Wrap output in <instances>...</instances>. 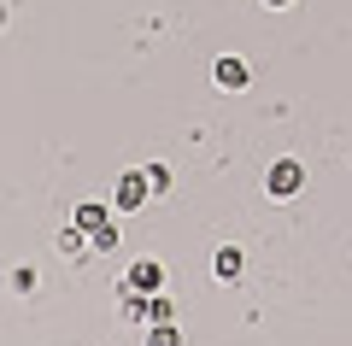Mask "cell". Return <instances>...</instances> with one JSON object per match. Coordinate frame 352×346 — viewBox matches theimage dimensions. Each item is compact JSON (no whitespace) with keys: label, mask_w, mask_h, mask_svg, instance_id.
I'll return each instance as SVG.
<instances>
[{"label":"cell","mask_w":352,"mask_h":346,"mask_svg":"<svg viewBox=\"0 0 352 346\" xmlns=\"http://www.w3.org/2000/svg\"><path fill=\"white\" fill-rule=\"evenodd\" d=\"M71 223L88 235V247H94V252H112L118 247V211L112 206H94V199H88V206L71 211Z\"/></svg>","instance_id":"1"},{"label":"cell","mask_w":352,"mask_h":346,"mask_svg":"<svg viewBox=\"0 0 352 346\" xmlns=\"http://www.w3.org/2000/svg\"><path fill=\"white\" fill-rule=\"evenodd\" d=\"M147 199H153V182H147V171H124V176H118V188H112V211H118V217L141 211Z\"/></svg>","instance_id":"2"},{"label":"cell","mask_w":352,"mask_h":346,"mask_svg":"<svg viewBox=\"0 0 352 346\" xmlns=\"http://www.w3.org/2000/svg\"><path fill=\"white\" fill-rule=\"evenodd\" d=\"M300 188H305V164L300 159H276L270 171H264V194L270 199H294Z\"/></svg>","instance_id":"3"},{"label":"cell","mask_w":352,"mask_h":346,"mask_svg":"<svg viewBox=\"0 0 352 346\" xmlns=\"http://www.w3.org/2000/svg\"><path fill=\"white\" fill-rule=\"evenodd\" d=\"M118 288H135V294H159V288H164V264H159V259H135V264L124 270V282H118Z\"/></svg>","instance_id":"4"},{"label":"cell","mask_w":352,"mask_h":346,"mask_svg":"<svg viewBox=\"0 0 352 346\" xmlns=\"http://www.w3.org/2000/svg\"><path fill=\"white\" fill-rule=\"evenodd\" d=\"M212 83L223 88V94H241V88L252 83V71H247V59H235V53H223V59L212 65Z\"/></svg>","instance_id":"5"},{"label":"cell","mask_w":352,"mask_h":346,"mask_svg":"<svg viewBox=\"0 0 352 346\" xmlns=\"http://www.w3.org/2000/svg\"><path fill=\"white\" fill-rule=\"evenodd\" d=\"M241 270H247V252H241V247H217V259H212L217 282H241Z\"/></svg>","instance_id":"6"},{"label":"cell","mask_w":352,"mask_h":346,"mask_svg":"<svg viewBox=\"0 0 352 346\" xmlns=\"http://www.w3.org/2000/svg\"><path fill=\"white\" fill-rule=\"evenodd\" d=\"M147 346H182V323H147Z\"/></svg>","instance_id":"7"},{"label":"cell","mask_w":352,"mask_h":346,"mask_svg":"<svg viewBox=\"0 0 352 346\" xmlns=\"http://www.w3.org/2000/svg\"><path fill=\"white\" fill-rule=\"evenodd\" d=\"M147 323H176V305L164 299V288H159V294H147Z\"/></svg>","instance_id":"8"},{"label":"cell","mask_w":352,"mask_h":346,"mask_svg":"<svg viewBox=\"0 0 352 346\" xmlns=\"http://www.w3.org/2000/svg\"><path fill=\"white\" fill-rule=\"evenodd\" d=\"M141 171H147L153 194H170V164H141Z\"/></svg>","instance_id":"9"},{"label":"cell","mask_w":352,"mask_h":346,"mask_svg":"<svg viewBox=\"0 0 352 346\" xmlns=\"http://www.w3.org/2000/svg\"><path fill=\"white\" fill-rule=\"evenodd\" d=\"M12 288H18V294H30V288H36V270H30V264H18V270H12Z\"/></svg>","instance_id":"10"},{"label":"cell","mask_w":352,"mask_h":346,"mask_svg":"<svg viewBox=\"0 0 352 346\" xmlns=\"http://www.w3.org/2000/svg\"><path fill=\"white\" fill-rule=\"evenodd\" d=\"M264 6H270V12H288V6H294V0H264Z\"/></svg>","instance_id":"11"}]
</instances>
